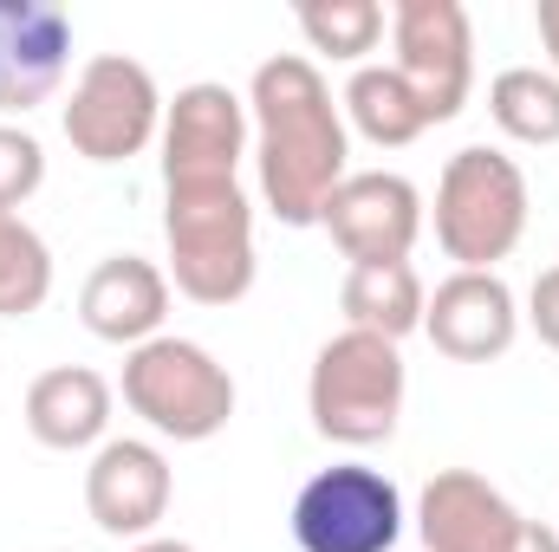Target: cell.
<instances>
[{"label": "cell", "instance_id": "obj_7", "mask_svg": "<svg viewBox=\"0 0 559 552\" xmlns=\"http://www.w3.org/2000/svg\"><path fill=\"white\" fill-rule=\"evenodd\" d=\"M59 124L85 163H131L163 137V92H156L150 65L124 59V52H98V59H85Z\"/></svg>", "mask_w": 559, "mask_h": 552}, {"label": "cell", "instance_id": "obj_10", "mask_svg": "<svg viewBox=\"0 0 559 552\" xmlns=\"http://www.w3.org/2000/svg\"><path fill=\"white\" fill-rule=\"evenodd\" d=\"M319 228L338 241V254L352 267H384V261H411L423 235V195L411 176L397 169H352L332 202L319 208Z\"/></svg>", "mask_w": 559, "mask_h": 552}, {"label": "cell", "instance_id": "obj_8", "mask_svg": "<svg viewBox=\"0 0 559 552\" xmlns=\"http://www.w3.org/2000/svg\"><path fill=\"white\" fill-rule=\"evenodd\" d=\"M417 533L429 552H559V533L527 520L475 468H442L417 501Z\"/></svg>", "mask_w": 559, "mask_h": 552}, {"label": "cell", "instance_id": "obj_17", "mask_svg": "<svg viewBox=\"0 0 559 552\" xmlns=\"http://www.w3.org/2000/svg\"><path fill=\"white\" fill-rule=\"evenodd\" d=\"M338 305H345V325L352 332H378L391 345H404L411 332H423V274L411 261H384V267H352L338 286Z\"/></svg>", "mask_w": 559, "mask_h": 552}, {"label": "cell", "instance_id": "obj_16", "mask_svg": "<svg viewBox=\"0 0 559 552\" xmlns=\"http://www.w3.org/2000/svg\"><path fill=\"white\" fill-rule=\"evenodd\" d=\"M26 429L39 448H105L111 435V384L85 364H52L26 384Z\"/></svg>", "mask_w": 559, "mask_h": 552}, {"label": "cell", "instance_id": "obj_12", "mask_svg": "<svg viewBox=\"0 0 559 552\" xmlns=\"http://www.w3.org/2000/svg\"><path fill=\"white\" fill-rule=\"evenodd\" d=\"M169 494H176V475H169V455L156 442L111 435L105 448H92L85 507L111 540H156V527L169 514Z\"/></svg>", "mask_w": 559, "mask_h": 552}, {"label": "cell", "instance_id": "obj_14", "mask_svg": "<svg viewBox=\"0 0 559 552\" xmlns=\"http://www.w3.org/2000/svg\"><path fill=\"white\" fill-rule=\"evenodd\" d=\"M72 65V20L52 0H0V111H33Z\"/></svg>", "mask_w": 559, "mask_h": 552}, {"label": "cell", "instance_id": "obj_20", "mask_svg": "<svg viewBox=\"0 0 559 552\" xmlns=\"http://www.w3.org/2000/svg\"><path fill=\"white\" fill-rule=\"evenodd\" d=\"M46 292H52V254H46L39 228L0 208V319L39 312Z\"/></svg>", "mask_w": 559, "mask_h": 552}, {"label": "cell", "instance_id": "obj_2", "mask_svg": "<svg viewBox=\"0 0 559 552\" xmlns=\"http://www.w3.org/2000/svg\"><path fill=\"white\" fill-rule=\"evenodd\" d=\"M163 241L169 279L195 305H235L254 286V202L241 176L222 182H163Z\"/></svg>", "mask_w": 559, "mask_h": 552}, {"label": "cell", "instance_id": "obj_9", "mask_svg": "<svg viewBox=\"0 0 559 552\" xmlns=\"http://www.w3.org/2000/svg\"><path fill=\"white\" fill-rule=\"evenodd\" d=\"M391 39H397V79L411 85L429 124H449L468 105L475 85V33L462 0H397L391 7Z\"/></svg>", "mask_w": 559, "mask_h": 552}, {"label": "cell", "instance_id": "obj_15", "mask_svg": "<svg viewBox=\"0 0 559 552\" xmlns=\"http://www.w3.org/2000/svg\"><path fill=\"white\" fill-rule=\"evenodd\" d=\"M79 319L92 338L105 345H150L163 338V319H169V274L143 254H111L98 261L85 286H79Z\"/></svg>", "mask_w": 559, "mask_h": 552}, {"label": "cell", "instance_id": "obj_21", "mask_svg": "<svg viewBox=\"0 0 559 552\" xmlns=\"http://www.w3.org/2000/svg\"><path fill=\"white\" fill-rule=\"evenodd\" d=\"M293 20H299V33H306L312 52H332L345 65H358L384 39V7L378 0H306Z\"/></svg>", "mask_w": 559, "mask_h": 552}, {"label": "cell", "instance_id": "obj_13", "mask_svg": "<svg viewBox=\"0 0 559 552\" xmlns=\"http://www.w3.org/2000/svg\"><path fill=\"white\" fill-rule=\"evenodd\" d=\"M423 332L449 364H495L521 338L514 286L501 274H449L423 305Z\"/></svg>", "mask_w": 559, "mask_h": 552}, {"label": "cell", "instance_id": "obj_19", "mask_svg": "<svg viewBox=\"0 0 559 552\" xmlns=\"http://www.w3.org/2000/svg\"><path fill=\"white\" fill-rule=\"evenodd\" d=\"M488 118L514 143H534V149L559 143V79L540 65H508L488 85Z\"/></svg>", "mask_w": 559, "mask_h": 552}, {"label": "cell", "instance_id": "obj_18", "mask_svg": "<svg viewBox=\"0 0 559 552\" xmlns=\"http://www.w3.org/2000/svg\"><path fill=\"white\" fill-rule=\"evenodd\" d=\"M338 111L352 118L358 137H371L378 149H404V143H417L429 131L423 105L411 98V85L391 65H358L352 85H345V98H338Z\"/></svg>", "mask_w": 559, "mask_h": 552}, {"label": "cell", "instance_id": "obj_23", "mask_svg": "<svg viewBox=\"0 0 559 552\" xmlns=\"http://www.w3.org/2000/svg\"><path fill=\"white\" fill-rule=\"evenodd\" d=\"M527 319H534V332L559 351V267H547V274L534 279V292H527Z\"/></svg>", "mask_w": 559, "mask_h": 552}, {"label": "cell", "instance_id": "obj_6", "mask_svg": "<svg viewBox=\"0 0 559 552\" xmlns=\"http://www.w3.org/2000/svg\"><path fill=\"white\" fill-rule=\"evenodd\" d=\"M404 540V494L384 468L332 461L293 494L299 552H391Z\"/></svg>", "mask_w": 559, "mask_h": 552}, {"label": "cell", "instance_id": "obj_1", "mask_svg": "<svg viewBox=\"0 0 559 552\" xmlns=\"http://www.w3.org/2000/svg\"><path fill=\"white\" fill-rule=\"evenodd\" d=\"M248 124H254V169H261V202L286 228H312L332 189L352 176V131L345 111L325 85V72L299 52L261 59L248 85Z\"/></svg>", "mask_w": 559, "mask_h": 552}, {"label": "cell", "instance_id": "obj_24", "mask_svg": "<svg viewBox=\"0 0 559 552\" xmlns=\"http://www.w3.org/2000/svg\"><path fill=\"white\" fill-rule=\"evenodd\" d=\"M534 20H540V46H547L554 79H559V0H540V7H534Z\"/></svg>", "mask_w": 559, "mask_h": 552}, {"label": "cell", "instance_id": "obj_25", "mask_svg": "<svg viewBox=\"0 0 559 552\" xmlns=\"http://www.w3.org/2000/svg\"><path fill=\"white\" fill-rule=\"evenodd\" d=\"M131 552H195V547L189 540H138Z\"/></svg>", "mask_w": 559, "mask_h": 552}, {"label": "cell", "instance_id": "obj_4", "mask_svg": "<svg viewBox=\"0 0 559 552\" xmlns=\"http://www.w3.org/2000/svg\"><path fill=\"white\" fill-rule=\"evenodd\" d=\"M306 410L312 429L338 448H378L397 435L404 416V351L378 332H338L319 345L312 377H306Z\"/></svg>", "mask_w": 559, "mask_h": 552}, {"label": "cell", "instance_id": "obj_3", "mask_svg": "<svg viewBox=\"0 0 559 552\" xmlns=\"http://www.w3.org/2000/svg\"><path fill=\"white\" fill-rule=\"evenodd\" d=\"M527 235V176L514 156L468 143L442 163L436 182V248L455 261V274H495Z\"/></svg>", "mask_w": 559, "mask_h": 552}, {"label": "cell", "instance_id": "obj_11", "mask_svg": "<svg viewBox=\"0 0 559 552\" xmlns=\"http://www.w3.org/2000/svg\"><path fill=\"white\" fill-rule=\"evenodd\" d=\"M248 143H254L248 98H235L215 79L182 85L176 105H163V182H222V176H241Z\"/></svg>", "mask_w": 559, "mask_h": 552}, {"label": "cell", "instance_id": "obj_5", "mask_svg": "<svg viewBox=\"0 0 559 552\" xmlns=\"http://www.w3.org/2000/svg\"><path fill=\"white\" fill-rule=\"evenodd\" d=\"M124 404L169 442H209L235 416V377L209 345L163 332L124 358Z\"/></svg>", "mask_w": 559, "mask_h": 552}, {"label": "cell", "instance_id": "obj_22", "mask_svg": "<svg viewBox=\"0 0 559 552\" xmlns=\"http://www.w3.org/2000/svg\"><path fill=\"white\" fill-rule=\"evenodd\" d=\"M39 182H46V149L33 131H20V124H0V208L13 215L26 195H39Z\"/></svg>", "mask_w": 559, "mask_h": 552}]
</instances>
